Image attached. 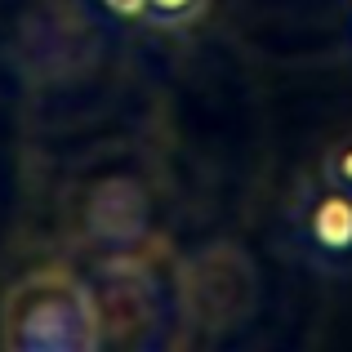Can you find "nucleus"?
<instances>
[{"label":"nucleus","instance_id":"f03ea898","mask_svg":"<svg viewBox=\"0 0 352 352\" xmlns=\"http://www.w3.org/2000/svg\"><path fill=\"white\" fill-rule=\"evenodd\" d=\"M290 250L326 276H352V197L326 179H303L290 201Z\"/></svg>","mask_w":352,"mask_h":352},{"label":"nucleus","instance_id":"0eeeda50","mask_svg":"<svg viewBox=\"0 0 352 352\" xmlns=\"http://www.w3.org/2000/svg\"><path fill=\"white\" fill-rule=\"evenodd\" d=\"M112 14H120V18H138L143 14V0H103Z\"/></svg>","mask_w":352,"mask_h":352},{"label":"nucleus","instance_id":"39448f33","mask_svg":"<svg viewBox=\"0 0 352 352\" xmlns=\"http://www.w3.org/2000/svg\"><path fill=\"white\" fill-rule=\"evenodd\" d=\"M210 9V0H143V23L161 27V32H179V27H192L201 14Z\"/></svg>","mask_w":352,"mask_h":352},{"label":"nucleus","instance_id":"7ed1b4c3","mask_svg":"<svg viewBox=\"0 0 352 352\" xmlns=\"http://www.w3.org/2000/svg\"><path fill=\"white\" fill-rule=\"evenodd\" d=\"M250 299H254V272L250 258L236 254L232 245H214L183 267V308L192 321L206 326L245 321Z\"/></svg>","mask_w":352,"mask_h":352},{"label":"nucleus","instance_id":"20e7f679","mask_svg":"<svg viewBox=\"0 0 352 352\" xmlns=\"http://www.w3.org/2000/svg\"><path fill=\"white\" fill-rule=\"evenodd\" d=\"M147 223V201L134 183L112 179L94 192V206H89V232L98 241H112V245H134L143 236Z\"/></svg>","mask_w":352,"mask_h":352},{"label":"nucleus","instance_id":"423d86ee","mask_svg":"<svg viewBox=\"0 0 352 352\" xmlns=\"http://www.w3.org/2000/svg\"><path fill=\"white\" fill-rule=\"evenodd\" d=\"M321 179H326L330 188H339V192H348V197H352V138L330 143L326 161H321Z\"/></svg>","mask_w":352,"mask_h":352},{"label":"nucleus","instance_id":"f257e3e1","mask_svg":"<svg viewBox=\"0 0 352 352\" xmlns=\"http://www.w3.org/2000/svg\"><path fill=\"white\" fill-rule=\"evenodd\" d=\"M98 339V299L67 267L27 272L0 303V344L9 352H94Z\"/></svg>","mask_w":352,"mask_h":352}]
</instances>
